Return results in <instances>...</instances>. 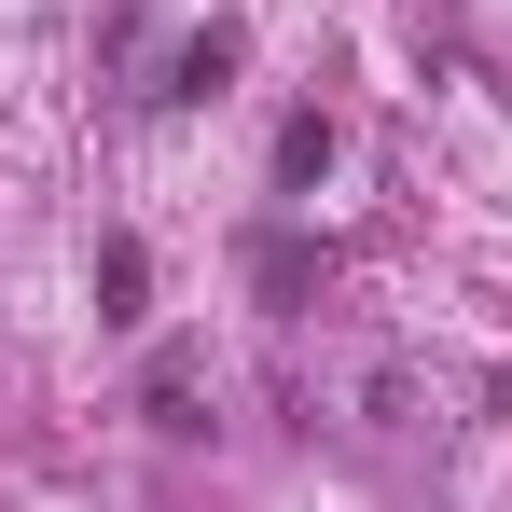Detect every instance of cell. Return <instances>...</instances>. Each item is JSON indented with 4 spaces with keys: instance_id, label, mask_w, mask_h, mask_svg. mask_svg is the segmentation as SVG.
<instances>
[{
    "instance_id": "cell-3",
    "label": "cell",
    "mask_w": 512,
    "mask_h": 512,
    "mask_svg": "<svg viewBox=\"0 0 512 512\" xmlns=\"http://www.w3.org/2000/svg\"><path fill=\"white\" fill-rule=\"evenodd\" d=\"M250 291H263V305H305V291H319V250H305L291 222H263V236H250Z\"/></svg>"
},
{
    "instance_id": "cell-5",
    "label": "cell",
    "mask_w": 512,
    "mask_h": 512,
    "mask_svg": "<svg viewBox=\"0 0 512 512\" xmlns=\"http://www.w3.org/2000/svg\"><path fill=\"white\" fill-rule=\"evenodd\" d=\"M333 180V111H291L277 125V194H319Z\"/></svg>"
},
{
    "instance_id": "cell-2",
    "label": "cell",
    "mask_w": 512,
    "mask_h": 512,
    "mask_svg": "<svg viewBox=\"0 0 512 512\" xmlns=\"http://www.w3.org/2000/svg\"><path fill=\"white\" fill-rule=\"evenodd\" d=\"M139 402H153V429H167V443H208V360H194V346H153Z\"/></svg>"
},
{
    "instance_id": "cell-1",
    "label": "cell",
    "mask_w": 512,
    "mask_h": 512,
    "mask_svg": "<svg viewBox=\"0 0 512 512\" xmlns=\"http://www.w3.org/2000/svg\"><path fill=\"white\" fill-rule=\"evenodd\" d=\"M236 56H250V28H236V14H208V28L167 56V84H153V97H167V111H194V97H222V84H236Z\"/></svg>"
},
{
    "instance_id": "cell-4",
    "label": "cell",
    "mask_w": 512,
    "mask_h": 512,
    "mask_svg": "<svg viewBox=\"0 0 512 512\" xmlns=\"http://www.w3.org/2000/svg\"><path fill=\"white\" fill-rule=\"evenodd\" d=\"M97 319H153V250L139 236H97Z\"/></svg>"
}]
</instances>
